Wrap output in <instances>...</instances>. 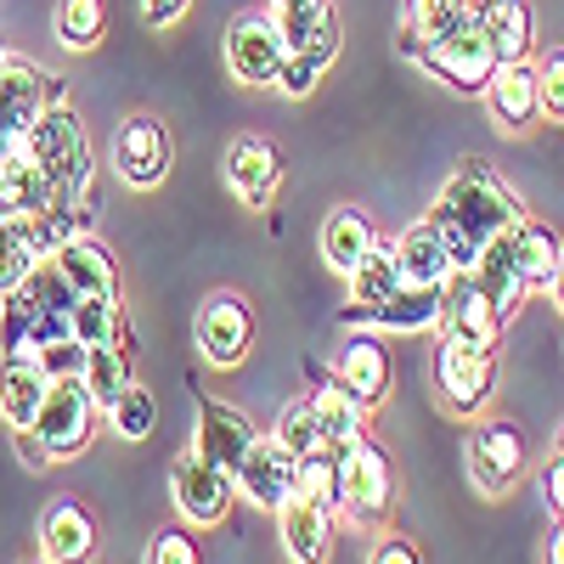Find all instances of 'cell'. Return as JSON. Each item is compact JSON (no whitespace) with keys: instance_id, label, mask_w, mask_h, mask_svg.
I'll return each mask as SVG.
<instances>
[{"instance_id":"cell-20","label":"cell","mask_w":564,"mask_h":564,"mask_svg":"<svg viewBox=\"0 0 564 564\" xmlns=\"http://www.w3.org/2000/svg\"><path fill=\"white\" fill-rule=\"evenodd\" d=\"M486 108L502 130H536L542 124V108H536V68L531 63H502L486 85Z\"/></svg>"},{"instance_id":"cell-2","label":"cell","mask_w":564,"mask_h":564,"mask_svg":"<svg viewBox=\"0 0 564 564\" xmlns=\"http://www.w3.org/2000/svg\"><path fill=\"white\" fill-rule=\"evenodd\" d=\"M23 153L40 164V175L52 181V193H57V204H68V209H79V198L90 193V141H85V124H79V113L68 108V102H57V108H45L34 124H29V135H23Z\"/></svg>"},{"instance_id":"cell-44","label":"cell","mask_w":564,"mask_h":564,"mask_svg":"<svg viewBox=\"0 0 564 564\" xmlns=\"http://www.w3.org/2000/svg\"><path fill=\"white\" fill-rule=\"evenodd\" d=\"M542 486H547V508H553V520H564V457H553V463H547Z\"/></svg>"},{"instance_id":"cell-4","label":"cell","mask_w":564,"mask_h":564,"mask_svg":"<svg viewBox=\"0 0 564 564\" xmlns=\"http://www.w3.org/2000/svg\"><path fill=\"white\" fill-rule=\"evenodd\" d=\"M406 57H412L423 74H435L441 85L463 90V97H486L491 74L502 68V63H497V52H491V40H486V23H468V29L446 34V40L412 45Z\"/></svg>"},{"instance_id":"cell-25","label":"cell","mask_w":564,"mask_h":564,"mask_svg":"<svg viewBox=\"0 0 564 564\" xmlns=\"http://www.w3.org/2000/svg\"><path fill=\"white\" fill-rule=\"evenodd\" d=\"M311 412H316V430H322V452L345 457L350 446H361V441H367V406H356V395H350V390L322 384V390L311 395Z\"/></svg>"},{"instance_id":"cell-16","label":"cell","mask_w":564,"mask_h":564,"mask_svg":"<svg viewBox=\"0 0 564 564\" xmlns=\"http://www.w3.org/2000/svg\"><path fill=\"white\" fill-rule=\"evenodd\" d=\"M57 276L74 289V300H102V294H119V265H113V249L90 231H74V238L57 243L52 254Z\"/></svg>"},{"instance_id":"cell-47","label":"cell","mask_w":564,"mask_h":564,"mask_svg":"<svg viewBox=\"0 0 564 564\" xmlns=\"http://www.w3.org/2000/svg\"><path fill=\"white\" fill-rule=\"evenodd\" d=\"M553 457H564V423H558V435H553Z\"/></svg>"},{"instance_id":"cell-15","label":"cell","mask_w":564,"mask_h":564,"mask_svg":"<svg viewBox=\"0 0 564 564\" xmlns=\"http://www.w3.org/2000/svg\"><path fill=\"white\" fill-rule=\"evenodd\" d=\"M226 186L238 193V204L249 209H271L276 186H282V153L265 135H238L226 148Z\"/></svg>"},{"instance_id":"cell-28","label":"cell","mask_w":564,"mask_h":564,"mask_svg":"<svg viewBox=\"0 0 564 564\" xmlns=\"http://www.w3.org/2000/svg\"><path fill=\"white\" fill-rule=\"evenodd\" d=\"M468 23H480V7L475 0H406V34L401 45H430V40H446Z\"/></svg>"},{"instance_id":"cell-39","label":"cell","mask_w":564,"mask_h":564,"mask_svg":"<svg viewBox=\"0 0 564 564\" xmlns=\"http://www.w3.org/2000/svg\"><path fill=\"white\" fill-rule=\"evenodd\" d=\"M536 108L547 124H564V52H547L536 63Z\"/></svg>"},{"instance_id":"cell-7","label":"cell","mask_w":564,"mask_h":564,"mask_svg":"<svg viewBox=\"0 0 564 564\" xmlns=\"http://www.w3.org/2000/svg\"><path fill=\"white\" fill-rule=\"evenodd\" d=\"M193 345L209 367H238L254 345V311L243 294H209L193 316Z\"/></svg>"},{"instance_id":"cell-5","label":"cell","mask_w":564,"mask_h":564,"mask_svg":"<svg viewBox=\"0 0 564 564\" xmlns=\"http://www.w3.org/2000/svg\"><path fill=\"white\" fill-rule=\"evenodd\" d=\"M97 401H90L85 379H52L40 401V417H34V441L52 452V457H79L97 435Z\"/></svg>"},{"instance_id":"cell-42","label":"cell","mask_w":564,"mask_h":564,"mask_svg":"<svg viewBox=\"0 0 564 564\" xmlns=\"http://www.w3.org/2000/svg\"><path fill=\"white\" fill-rule=\"evenodd\" d=\"M186 7H193V0H141V23L148 29H175L186 18Z\"/></svg>"},{"instance_id":"cell-22","label":"cell","mask_w":564,"mask_h":564,"mask_svg":"<svg viewBox=\"0 0 564 564\" xmlns=\"http://www.w3.org/2000/svg\"><path fill=\"white\" fill-rule=\"evenodd\" d=\"M395 265H401V282H412V289H446L452 276V254L430 220H412L395 238Z\"/></svg>"},{"instance_id":"cell-36","label":"cell","mask_w":564,"mask_h":564,"mask_svg":"<svg viewBox=\"0 0 564 564\" xmlns=\"http://www.w3.org/2000/svg\"><path fill=\"white\" fill-rule=\"evenodd\" d=\"M282 446H289L294 457H305V452H322V430H316V412H311V395L305 401H294V406H282V417H276V430H271Z\"/></svg>"},{"instance_id":"cell-30","label":"cell","mask_w":564,"mask_h":564,"mask_svg":"<svg viewBox=\"0 0 564 564\" xmlns=\"http://www.w3.org/2000/svg\"><path fill=\"white\" fill-rule=\"evenodd\" d=\"M480 23H486V40H491L497 63H531V52H536V18H531L525 0H502V7H491Z\"/></svg>"},{"instance_id":"cell-48","label":"cell","mask_w":564,"mask_h":564,"mask_svg":"<svg viewBox=\"0 0 564 564\" xmlns=\"http://www.w3.org/2000/svg\"><path fill=\"white\" fill-rule=\"evenodd\" d=\"M475 7H480V18H486V12H491V7H502V0H475Z\"/></svg>"},{"instance_id":"cell-38","label":"cell","mask_w":564,"mask_h":564,"mask_svg":"<svg viewBox=\"0 0 564 564\" xmlns=\"http://www.w3.org/2000/svg\"><path fill=\"white\" fill-rule=\"evenodd\" d=\"M327 68H334V63L316 57V52H289V57H282V74H276V90L300 102V97H311V90H316V79H322Z\"/></svg>"},{"instance_id":"cell-3","label":"cell","mask_w":564,"mask_h":564,"mask_svg":"<svg viewBox=\"0 0 564 564\" xmlns=\"http://www.w3.org/2000/svg\"><path fill=\"white\" fill-rule=\"evenodd\" d=\"M339 520L356 531H384L395 520V463L384 446L361 441L339 457Z\"/></svg>"},{"instance_id":"cell-21","label":"cell","mask_w":564,"mask_h":564,"mask_svg":"<svg viewBox=\"0 0 564 564\" xmlns=\"http://www.w3.org/2000/svg\"><path fill=\"white\" fill-rule=\"evenodd\" d=\"M52 390V379L40 372L34 356H0V417H7V430H34L40 417V401Z\"/></svg>"},{"instance_id":"cell-14","label":"cell","mask_w":564,"mask_h":564,"mask_svg":"<svg viewBox=\"0 0 564 564\" xmlns=\"http://www.w3.org/2000/svg\"><path fill=\"white\" fill-rule=\"evenodd\" d=\"M294 452L282 446L276 435H254V446H249V457L238 463V475H231V486H238L254 508H282L294 497Z\"/></svg>"},{"instance_id":"cell-37","label":"cell","mask_w":564,"mask_h":564,"mask_svg":"<svg viewBox=\"0 0 564 564\" xmlns=\"http://www.w3.org/2000/svg\"><path fill=\"white\" fill-rule=\"evenodd\" d=\"M34 265H40V254L23 243V231L7 220V226H0V300H7V294L18 289V282H23Z\"/></svg>"},{"instance_id":"cell-43","label":"cell","mask_w":564,"mask_h":564,"mask_svg":"<svg viewBox=\"0 0 564 564\" xmlns=\"http://www.w3.org/2000/svg\"><path fill=\"white\" fill-rule=\"evenodd\" d=\"M367 564H423V553H417V542H406V536H384L379 547H372Z\"/></svg>"},{"instance_id":"cell-12","label":"cell","mask_w":564,"mask_h":564,"mask_svg":"<svg viewBox=\"0 0 564 564\" xmlns=\"http://www.w3.org/2000/svg\"><path fill=\"white\" fill-rule=\"evenodd\" d=\"M441 339L475 345V350H497V339H502V316H497V305L480 294V282L468 276V271H452V276H446V294H441Z\"/></svg>"},{"instance_id":"cell-8","label":"cell","mask_w":564,"mask_h":564,"mask_svg":"<svg viewBox=\"0 0 564 564\" xmlns=\"http://www.w3.org/2000/svg\"><path fill=\"white\" fill-rule=\"evenodd\" d=\"M170 491H175L181 520L198 525V531L220 525L226 513H231V497H238V486H231L226 468H215V463L198 457V452H181V457L170 463Z\"/></svg>"},{"instance_id":"cell-46","label":"cell","mask_w":564,"mask_h":564,"mask_svg":"<svg viewBox=\"0 0 564 564\" xmlns=\"http://www.w3.org/2000/svg\"><path fill=\"white\" fill-rule=\"evenodd\" d=\"M547 294H553V305L564 311V254H558V271H553V282H547Z\"/></svg>"},{"instance_id":"cell-40","label":"cell","mask_w":564,"mask_h":564,"mask_svg":"<svg viewBox=\"0 0 564 564\" xmlns=\"http://www.w3.org/2000/svg\"><path fill=\"white\" fill-rule=\"evenodd\" d=\"M148 564H204V547L186 525H164L153 542H148Z\"/></svg>"},{"instance_id":"cell-18","label":"cell","mask_w":564,"mask_h":564,"mask_svg":"<svg viewBox=\"0 0 564 564\" xmlns=\"http://www.w3.org/2000/svg\"><path fill=\"white\" fill-rule=\"evenodd\" d=\"M334 525H339V513L300 497V491L276 508V531H282V547H289L294 564H327V553H334Z\"/></svg>"},{"instance_id":"cell-32","label":"cell","mask_w":564,"mask_h":564,"mask_svg":"<svg viewBox=\"0 0 564 564\" xmlns=\"http://www.w3.org/2000/svg\"><path fill=\"white\" fill-rule=\"evenodd\" d=\"M108 34V0H57V40L68 52H97Z\"/></svg>"},{"instance_id":"cell-9","label":"cell","mask_w":564,"mask_h":564,"mask_svg":"<svg viewBox=\"0 0 564 564\" xmlns=\"http://www.w3.org/2000/svg\"><path fill=\"white\" fill-rule=\"evenodd\" d=\"M282 57H289V45H282V29L271 23V12H243L226 29V68L238 85H254V90L276 85Z\"/></svg>"},{"instance_id":"cell-41","label":"cell","mask_w":564,"mask_h":564,"mask_svg":"<svg viewBox=\"0 0 564 564\" xmlns=\"http://www.w3.org/2000/svg\"><path fill=\"white\" fill-rule=\"evenodd\" d=\"M34 361H40L45 379H79V372H85V345L68 334V339H57V345L34 350Z\"/></svg>"},{"instance_id":"cell-24","label":"cell","mask_w":564,"mask_h":564,"mask_svg":"<svg viewBox=\"0 0 564 564\" xmlns=\"http://www.w3.org/2000/svg\"><path fill=\"white\" fill-rule=\"evenodd\" d=\"M372 243H379V226H372L367 209H356V204H339L334 215L322 220V260L334 265L339 276H350L367 260Z\"/></svg>"},{"instance_id":"cell-27","label":"cell","mask_w":564,"mask_h":564,"mask_svg":"<svg viewBox=\"0 0 564 564\" xmlns=\"http://www.w3.org/2000/svg\"><path fill=\"white\" fill-rule=\"evenodd\" d=\"M468 276L480 282V294L497 305V316H502V322H508L513 311H520V305L531 300V289H525L520 265H513V254H508V231H502L497 243H486V249H480V260L468 265Z\"/></svg>"},{"instance_id":"cell-19","label":"cell","mask_w":564,"mask_h":564,"mask_svg":"<svg viewBox=\"0 0 564 564\" xmlns=\"http://www.w3.org/2000/svg\"><path fill=\"white\" fill-rule=\"evenodd\" d=\"M254 423L238 412V406H220V401H198V435H193V452L209 457L215 468H226V475H238V463L249 457L254 446Z\"/></svg>"},{"instance_id":"cell-31","label":"cell","mask_w":564,"mask_h":564,"mask_svg":"<svg viewBox=\"0 0 564 564\" xmlns=\"http://www.w3.org/2000/svg\"><path fill=\"white\" fill-rule=\"evenodd\" d=\"M85 390L90 401H97L102 412L124 395V384H135V372H130V339H113V345H85Z\"/></svg>"},{"instance_id":"cell-10","label":"cell","mask_w":564,"mask_h":564,"mask_svg":"<svg viewBox=\"0 0 564 564\" xmlns=\"http://www.w3.org/2000/svg\"><path fill=\"white\" fill-rule=\"evenodd\" d=\"M170 159H175V148H170V124L164 119L135 113V119L119 124V135H113V170H119L124 186H141V193L159 186L170 175Z\"/></svg>"},{"instance_id":"cell-49","label":"cell","mask_w":564,"mask_h":564,"mask_svg":"<svg viewBox=\"0 0 564 564\" xmlns=\"http://www.w3.org/2000/svg\"><path fill=\"white\" fill-rule=\"evenodd\" d=\"M23 564H45V558H23Z\"/></svg>"},{"instance_id":"cell-11","label":"cell","mask_w":564,"mask_h":564,"mask_svg":"<svg viewBox=\"0 0 564 564\" xmlns=\"http://www.w3.org/2000/svg\"><path fill=\"white\" fill-rule=\"evenodd\" d=\"M531 468V441L513 430V423H480L475 435H468V475H475L480 491H508L520 486Z\"/></svg>"},{"instance_id":"cell-17","label":"cell","mask_w":564,"mask_h":564,"mask_svg":"<svg viewBox=\"0 0 564 564\" xmlns=\"http://www.w3.org/2000/svg\"><path fill=\"white\" fill-rule=\"evenodd\" d=\"M395 384V356L384 350L379 334H350V345L339 350V390L356 395V406H379Z\"/></svg>"},{"instance_id":"cell-13","label":"cell","mask_w":564,"mask_h":564,"mask_svg":"<svg viewBox=\"0 0 564 564\" xmlns=\"http://www.w3.org/2000/svg\"><path fill=\"white\" fill-rule=\"evenodd\" d=\"M102 531H97V513L74 497H57L40 520V558L45 564H97Z\"/></svg>"},{"instance_id":"cell-33","label":"cell","mask_w":564,"mask_h":564,"mask_svg":"<svg viewBox=\"0 0 564 564\" xmlns=\"http://www.w3.org/2000/svg\"><path fill=\"white\" fill-rule=\"evenodd\" d=\"M74 339H79V345H113V339H130L119 294H102V300H74Z\"/></svg>"},{"instance_id":"cell-34","label":"cell","mask_w":564,"mask_h":564,"mask_svg":"<svg viewBox=\"0 0 564 564\" xmlns=\"http://www.w3.org/2000/svg\"><path fill=\"white\" fill-rule=\"evenodd\" d=\"M294 491L339 513V457L334 452H305L294 463Z\"/></svg>"},{"instance_id":"cell-1","label":"cell","mask_w":564,"mask_h":564,"mask_svg":"<svg viewBox=\"0 0 564 564\" xmlns=\"http://www.w3.org/2000/svg\"><path fill=\"white\" fill-rule=\"evenodd\" d=\"M423 220L441 231V243L452 254V271H468V265L480 260L486 243H497L508 226L525 220V204L508 193V181L486 159H463L452 170V181L441 186L435 209L423 215Z\"/></svg>"},{"instance_id":"cell-45","label":"cell","mask_w":564,"mask_h":564,"mask_svg":"<svg viewBox=\"0 0 564 564\" xmlns=\"http://www.w3.org/2000/svg\"><path fill=\"white\" fill-rule=\"evenodd\" d=\"M542 564H564V520H553V531H547V547H542Z\"/></svg>"},{"instance_id":"cell-23","label":"cell","mask_w":564,"mask_h":564,"mask_svg":"<svg viewBox=\"0 0 564 564\" xmlns=\"http://www.w3.org/2000/svg\"><path fill=\"white\" fill-rule=\"evenodd\" d=\"M508 254H513V265H520V276H525V289L531 294H547V282H553V271H558V254H564V238L547 226V220H520V226H508Z\"/></svg>"},{"instance_id":"cell-35","label":"cell","mask_w":564,"mask_h":564,"mask_svg":"<svg viewBox=\"0 0 564 564\" xmlns=\"http://www.w3.org/2000/svg\"><path fill=\"white\" fill-rule=\"evenodd\" d=\"M108 423H113L119 441H148L153 423H159V401L141 390V384H124V395L108 406Z\"/></svg>"},{"instance_id":"cell-26","label":"cell","mask_w":564,"mask_h":564,"mask_svg":"<svg viewBox=\"0 0 564 564\" xmlns=\"http://www.w3.org/2000/svg\"><path fill=\"white\" fill-rule=\"evenodd\" d=\"M401 289V265H395V243H372L367 249V260L350 271V305H345V327L350 322H361L367 311H379L390 294Z\"/></svg>"},{"instance_id":"cell-29","label":"cell","mask_w":564,"mask_h":564,"mask_svg":"<svg viewBox=\"0 0 564 564\" xmlns=\"http://www.w3.org/2000/svg\"><path fill=\"white\" fill-rule=\"evenodd\" d=\"M441 294H446V289H412V282H401V289H395L379 311H367L361 322L384 327V334H423V327L441 322Z\"/></svg>"},{"instance_id":"cell-6","label":"cell","mask_w":564,"mask_h":564,"mask_svg":"<svg viewBox=\"0 0 564 564\" xmlns=\"http://www.w3.org/2000/svg\"><path fill=\"white\" fill-rule=\"evenodd\" d=\"M435 384H441L446 412L480 417L491 406V395H497V350H475V345L441 339V350H435Z\"/></svg>"}]
</instances>
